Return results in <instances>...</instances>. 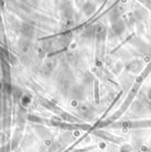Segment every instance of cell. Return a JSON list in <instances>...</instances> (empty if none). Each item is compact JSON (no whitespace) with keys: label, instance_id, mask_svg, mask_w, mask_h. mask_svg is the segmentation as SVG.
<instances>
[{"label":"cell","instance_id":"cell-1","mask_svg":"<svg viewBox=\"0 0 151 152\" xmlns=\"http://www.w3.org/2000/svg\"><path fill=\"white\" fill-rule=\"evenodd\" d=\"M95 93H96V97H95V99H96V102H99V96H98V84H97V82H96V84H95Z\"/></svg>","mask_w":151,"mask_h":152}]
</instances>
